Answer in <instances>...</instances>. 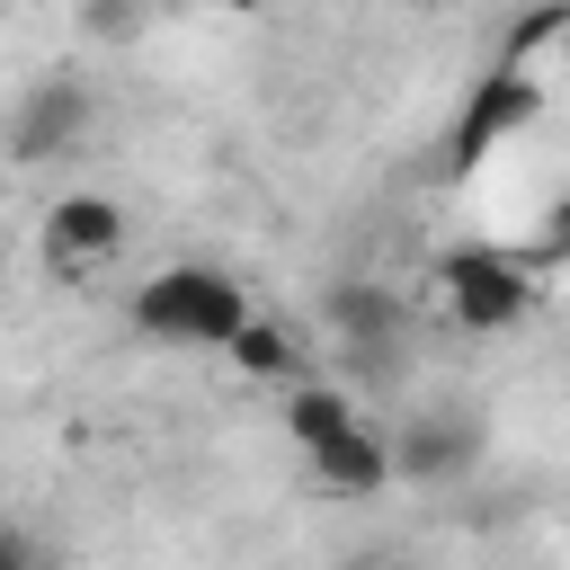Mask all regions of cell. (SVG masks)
Listing matches in <instances>:
<instances>
[{
  "mask_svg": "<svg viewBox=\"0 0 570 570\" xmlns=\"http://www.w3.org/2000/svg\"><path fill=\"white\" fill-rule=\"evenodd\" d=\"M223 356H232L249 383H294V338H285L276 321H258V312L232 330V347H223Z\"/></svg>",
  "mask_w": 570,
  "mask_h": 570,
  "instance_id": "30bf717a",
  "label": "cell"
},
{
  "mask_svg": "<svg viewBox=\"0 0 570 570\" xmlns=\"http://www.w3.org/2000/svg\"><path fill=\"white\" fill-rule=\"evenodd\" d=\"M0 285H9V240H0Z\"/></svg>",
  "mask_w": 570,
  "mask_h": 570,
  "instance_id": "2e32d148",
  "label": "cell"
},
{
  "mask_svg": "<svg viewBox=\"0 0 570 570\" xmlns=\"http://www.w3.org/2000/svg\"><path fill=\"white\" fill-rule=\"evenodd\" d=\"M347 570H356V561H347Z\"/></svg>",
  "mask_w": 570,
  "mask_h": 570,
  "instance_id": "e0dca14e",
  "label": "cell"
},
{
  "mask_svg": "<svg viewBox=\"0 0 570 570\" xmlns=\"http://www.w3.org/2000/svg\"><path fill=\"white\" fill-rule=\"evenodd\" d=\"M214 9H240V18H249V9H267V0H214Z\"/></svg>",
  "mask_w": 570,
  "mask_h": 570,
  "instance_id": "9a60e30c",
  "label": "cell"
},
{
  "mask_svg": "<svg viewBox=\"0 0 570 570\" xmlns=\"http://www.w3.org/2000/svg\"><path fill=\"white\" fill-rule=\"evenodd\" d=\"M472 463H481V428H472V419H410V428L392 436V472H401V481L445 490V481H463Z\"/></svg>",
  "mask_w": 570,
  "mask_h": 570,
  "instance_id": "8992f818",
  "label": "cell"
},
{
  "mask_svg": "<svg viewBox=\"0 0 570 570\" xmlns=\"http://www.w3.org/2000/svg\"><path fill=\"white\" fill-rule=\"evenodd\" d=\"M330 330H338L356 356H392V347H401V294H392V285H338V294H330Z\"/></svg>",
  "mask_w": 570,
  "mask_h": 570,
  "instance_id": "ba28073f",
  "label": "cell"
},
{
  "mask_svg": "<svg viewBox=\"0 0 570 570\" xmlns=\"http://www.w3.org/2000/svg\"><path fill=\"white\" fill-rule=\"evenodd\" d=\"M134 330L142 338H160V347H232V330L249 321V285L240 276H223V267H160V276H142L134 285Z\"/></svg>",
  "mask_w": 570,
  "mask_h": 570,
  "instance_id": "6da1fadb",
  "label": "cell"
},
{
  "mask_svg": "<svg viewBox=\"0 0 570 570\" xmlns=\"http://www.w3.org/2000/svg\"><path fill=\"white\" fill-rule=\"evenodd\" d=\"M552 249H570V196H561V214H552Z\"/></svg>",
  "mask_w": 570,
  "mask_h": 570,
  "instance_id": "5bb4252c",
  "label": "cell"
},
{
  "mask_svg": "<svg viewBox=\"0 0 570 570\" xmlns=\"http://www.w3.org/2000/svg\"><path fill=\"white\" fill-rule=\"evenodd\" d=\"M534 116H543V80H534V62H490V71L472 80L463 116H454V160H481L490 142H517Z\"/></svg>",
  "mask_w": 570,
  "mask_h": 570,
  "instance_id": "3957f363",
  "label": "cell"
},
{
  "mask_svg": "<svg viewBox=\"0 0 570 570\" xmlns=\"http://www.w3.org/2000/svg\"><path fill=\"white\" fill-rule=\"evenodd\" d=\"M0 570H45V552H36L27 525H0Z\"/></svg>",
  "mask_w": 570,
  "mask_h": 570,
  "instance_id": "7c38bea8",
  "label": "cell"
},
{
  "mask_svg": "<svg viewBox=\"0 0 570 570\" xmlns=\"http://www.w3.org/2000/svg\"><path fill=\"white\" fill-rule=\"evenodd\" d=\"M0 9H9V0H0Z\"/></svg>",
  "mask_w": 570,
  "mask_h": 570,
  "instance_id": "ac0fdd59",
  "label": "cell"
},
{
  "mask_svg": "<svg viewBox=\"0 0 570 570\" xmlns=\"http://www.w3.org/2000/svg\"><path fill=\"white\" fill-rule=\"evenodd\" d=\"M436 285H445V303H454L463 330H517L534 312V267L508 258V249H445Z\"/></svg>",
  "mask_w": 570,
  "mask_h": 570,
  "instance_id": "7a4b0ae2",
  "label": "cell"
},
{
  "mask_svg": "<svg viewBox=\"0 0 570 570\" xmlns=\"http://www.w3.org/2000/svg\"><path fill=\"white\" fill-rule=\"evenodd\" d=\"M116 249H125V205H116V196L71 187V196L45 214V267H53V276H80V267H98V258H116Z\"/></svg>",
  "mask_w": 570,
  "mask_h": 570,
  "instance_id": "277c9868",
  "label": "cell"
},
{
  "mask_svg": "<svg viewBox=\"0 0 570 570\" xmlns=\"http://www.w3.org/2000/svg\"><path fill=\"white\" fill-rule=\"evenodd\" d=\"M570 27V0H543V9H525L517 27H508V45H499V62H534V45H552Z\"/></svg>",
  "mask_w": 570,
  "mask_h": 570,
  "instance_id": "8fae6325",
  "label": "cell"
},
{
  "mask_svg": "<svg viewBox=\"0 0 570 570\" xmlns=\"http://www.w3.org/2000/svg\"><path fill=\"white\" fill-rule=\"evenodd\" d=\"M338 428H356V401H347L338 383H285V436H294L303 454H321Z\"/></svg>",
  "mask_w": 570,
  "mask_h": 570,
  "instance_id": "9c48e42d",
  "label": "cell"
},
{
  "mask_svg": "<svg viewBox=\"0 0 570 570\" xmlns=\"http://www.w3.org/2000/svg\"><path fill=\"white\" fill-rule=\"evenodd\" d=\"M356 570H419V561H401V552H374V561H356Z\"/></svg>",
  "mask_w": 570,
  "mask_h": 570,
  "instance_id": "4fadbf2b",
  "label": "cell"
},
{
  "mask_svg": "<svg viewBox=\"0 0 570 570\" xmlns=\"http://www.w3.org/2000/svg\"><path fill=\"white\" fill-rule=\"evenodd\" d=\"M80 134H89V89H80L71 71H53V80H36V89L18 98V116H9V160H62Z\"/></svg>",
  "mask_w": 570,
  "mask_h": 570,
  "instance_id": "5b68a950",
  "label": "cell"
},
{
  "mask_svg": "<svg viewBox=\"0 0 570 570\" xmlns=\"http://www.w3.org/2000/svg\"><path fill=\"white\" fill-rule=\"evenodd\" d=\"M312 481H321L330 499H374V490H392V481H401V472H392V436L365 428V419L338 428V436L312 454Z\"/></svg>",
  "mask_w": 570,
  "mask_h": 570,
  "instance_id": "52a82bcc",
  "label": "cell"
}]
</instances>
